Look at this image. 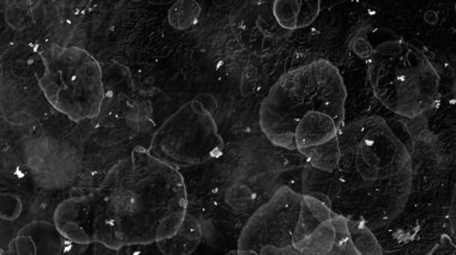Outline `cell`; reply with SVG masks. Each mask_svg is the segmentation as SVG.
I'll list each match as a JSON object with an SVG mask.
<instances>
[{
	"instance_id": "obj_1",
	"label": "cell",
	"mask_w": 456,
	"mask_h": 255,
	"mask_svg": "<svg viewBox=\"0 0 456 255\" xmlns=\"http://www.w3.org/2000/svg\"><path fill=\"white\" fill-rule=\"evenodd\" d=\"M92 244L117 251L172 239L188 215V193L178 168L136 147L86 192Z\"/></svg>"
},
{
	"instance_id": "obj_2",
	"label": "cell",
	"mask_w": 456,
	"mask_h": 255,
	"mask_svg": "<svg viewBox=\"0 0 456 255\" xmlns=\"http://www.w3.org/2000/svg\"><path fill=\"white\" fill-rule=\"evenodd\" d=\"M346 89L327 61L307 65L279 79L262 103L261 127L276 147H288L296 124L310 112L345 109Z\"/></svg>"
},
{
	"instance_id": "obj_3",
	"label": "cell",
	"mask_w": 456,
	"mask_h": 255,
	"mask_svg": "<svg viewBox=\"0 0 456 255\" xmlns=\"http://www.w3.org/2000/svg\"><path fill=\"white\" fill-rule=\"evenodd\" d=\"M37 55V82L47 102L75 123L99 118L106 89L95 58L82 48L53 43Z\"/></svg>"
},
{
	"instance_id": "obj_4",
	"label": "cell",
	"mask_w": 456,
	"mask_h": 255,
	"mask_svg": "<svg viewBox=\"0 0 456 255\" xmlns=\"http://www.w3.org/2000/svg\"><path fill=\"white\" fill-rule=\"evenodd\" d=\"M148 149L153 156L175 168L191 167L219 155L224 141L212 112L195 99L159 127Z\"/></svg>"
},
{
	"instance_id": "obj_5",
	"label": "cell",
	"mask_w": 456,
	"mask_h": 255,
	"mask_svg": "<svg viewBox=\"0 0 456 255\" xmlns=\"http://www.w3.org/2000/svg\"><path fill=\"white\" fill-rule=\"evenodd\" d=\"M302 195L282 187L248 219L238 254H297L292 246Z\"/></svg>"
},
{
	"instance_id": "obj_6",
	"label": "cell",
	"mask_w": 456,
	"mask_h": 255,
	"mask_svg": "<svg viewBox=\"0 0 456 255\" xmlns=\"http://www.w3.org/2000/svg\"><path fill=\"white\" fill-rule=\"evenodd\" d=\"M338 213L316 196L304 195L292 246L297 254H334Z\"/></svg>"
},
{
	"instance_id": "obj_7",
	"label": "cell",
	"mask_w": 456,
	"mask_h": 255,
	"mask_svg": "<svg viewBox=\"0 0 456 255\" xmlns=\"http://www.w3.org/2000/svg\"><path fill=\"white\" fill-rule=\"evenodd\" d=\"M72 243L65 240L53 222L34 220L16 233L9 243V254H72Z\"/></svg>"
},
{
	"instance_id": "obj_8",
	"label": "cell",
	"mask_w": 456,
	"mask_h": 255,
	"mask_svg": "<svg viewBox=\"0 0 456 255\" xmlns=\"http://www.w3.org/2000/svg\"><path fill=\"white\" fill-rule=\"evenodd\" d=\"M88 196L82 189H75L54 210L53 223L65 240L77 246H91L88 235Z\"/></svg>"
},
{
	"instance_id": "obj_9",
	"label": "cell",
	"mask_w": 456,
	"mask_h": 255,
	"mask_svg": "<svg viewBox=\"0 0 456 255\" xmlns=\"http://www.w3.org/2000/svg\"><path fill=\"white\" fill-rule=\"evenodd\" d=\"M320 12V2H275L274 13L285 29H298L313 22Z\"/></svg>"
},
{
	"instance_id": "obj_10",
	"label": "cell",
	"mask_w": 456,
	"mask_h": 255,
	"mask_svg": "<svg viewBox=\"0 0 456 255\" xmlns=\"http://www.w3.org/2000/svg\"><path fill=\"white\" fill-rule=\"evenodd\" d=\"M201 240V227L192 215H186L181 229L172 239L158 243L162 254H191Z\"/></svg>"
},
{
	"instance_id": "obj_11",
	"label": "cell",
	"mask_w": 456,
	"mask_h": 255,
	"mask_svg": "<svg viewBox=\"0 0 456 255\" xmlns=\"http://www.w3.org/2000/svg\"><path fill=\"white\" fill-rule=\"evenodd\" d=\"M299 153L306 157L311 167L326 171V173H334L338 169V162H340V143L337 138L323 146L300 150Z\"/></svg>"
},
{
	"instance_id": "obj_12",
	"label": "cell",
	"mask_w": 456,
	"mask_h": 255,
	"mask_svg": "<svg viewBox=\"0 0 456 255\" xmlns=\"http://www.w3.org/2000/svg\"><path fill=\"white\" fill-rule=\"evenodd\" d=\"M347 227L358 255L383 254L382 247L379 246L378 239L369 228L368 224L347 217Z\"/></svg>"
}]
</instances>
